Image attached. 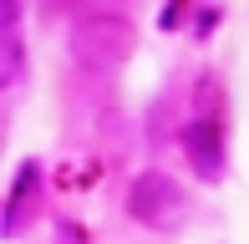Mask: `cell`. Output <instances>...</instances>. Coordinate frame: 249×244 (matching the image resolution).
<instances>
[{
  "label": "cell",
  "mask_w": 249,
  "mask_h": 244,
  "mask_svg": "<svg viewBox=\"0 0 249 244\" xmlns=\"http://www.w3.org/2000/svg\"><path fill=\"white\" fill-rule=\"evenodd\" d=\"M127 214L138 219V224H148V229H178L188 219V198H183V188H178L168 173H138L127 188Z\"/></svg>",
  "instance_id": "cell-1"
},
{
  "label": "cell",
  "mask_w": 249,
  "mask_h": 244,
  "mask_svg": "<svg viewBox=\"0 0 249 244\" xmlns=\"http://www.w3.org/2000/svg\"><path fill=\"white\" fill-rule=\"evenodd\" d=\"M183 153H188V163L203 173V178H224V163H229V132H224V107L213 102V107H203V97H198V112L183 122Z\"/></svg>",
  "instance_id": "cell-2"
},
{
  "label": "cell",
  "mask_w": 249,
  "mask_h": 244,
  "mask_svg": "<svg viewBox=\"0 0 249 244\" xmlns=\"http://www.w3.org/2000/svg\"><path fill=\"white\" fill-rule=\"evenodd\" d=\"M41 183V168L36 163H26V168L16 173V183H10V204H5V234H16L20 229V214H26V198H31V188Z\"/></svg>",
  "instance_id": "cell-3"
}]
</instances>
